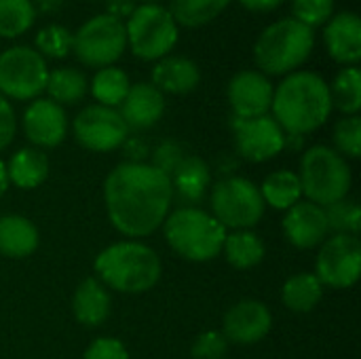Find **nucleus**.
Segmentation results:
<instances>
[{
	"instance_id": "obj_1",
	"label": "nucleus",
	"mask_w": 361,
	"mask_h": 359,
	"mask_svg": "<svg viewBox=\"0 0 361 359\" xmlns=\"http://www.w3.org/2000/svg\"><path fill=\"white\" fill-rule=\"evenodd\" d=\"M112 226L127 237H148L163 226L173 195L169 178L144 163H121L104 182Z\"/></svg>"
},
{
	"instance_id": "obj_2",
	"label": "nucleus",
	"mask_w": 361,
	"mask_h": 359,
	"mask_svg": "<svg viewBox=\"0 0 361 359\" xmlns=\"http://www.w3.org/2000/svg\"><path fill=\"white\" fill-rule=\"evenodd\" d=\"M271 110L277 125L290 135L311 133L332 112L330 87L315 72H292L273 91Z\"/></svg>"
},
{
	"instance_id": "obj_3",
	"label": "nucleus",
	"mask_w": 361,
	"mask_h": 359,
	"mask_svg": "<svg viewBox=\"0 0 361 359\" xmlns=\"http://www.w3.org/2000/svg\"><path fill=\"white\" fill-rule=\"evenodd\" d=\"M95 273L104 286L123 294H142L161 279V258L137 241L108 245L95 258Z\"/></svg>"
},
{
	"instance_id": "obj_4",
	"label": "nucleus",
	"mask_w": 361,
	"mask_h": 359,
	"mask_svg": "<svg viewBox=\"0 0 361 359\" xmlns=\"http://www.w3.org/2000/svg\"><path fill=\"white\" fill-rule=\"evenodd\" d=\"M315 47V34L294 17L271 23L254 44V61L267 76L292 74L300 68Z\"/></svg>"
},
{
	"instance_id": "obj_5",
	"label": "nucleus",
	"mask_w": 361,
	"mask_h": 359,
	"mask_svg": "<svg viewBox=\"0 0 361 359\" xmlns=\"http://www.w3.org/2000/svg\"><path fill=\"white\" fill-rule=\"evenodd\" d=\"M169 248L190 262H207L222 254L226 229L207 212L197 207H178L163 222Z\"/></svg>"
},
{
	"instance_id": "obj_6",
	"label": "nucleus",
	"mask_w": 361,
	"mask_h": 359,
	"mask_svg": "<svg viewBox=\"0 0 361 359\" xmlns=\"http://www.w3.org/2000/svg\"><path fill=\"white\" fill-rule=\"evenodd\" d=\"M302 195L319 207L347 199L351 188V167L343 154L328 146H313L300 161Z\"/></svg>"
},
{
	"instance_id": "obj_7",
	"label": "nucleus",
	"mask_w": 361,
	"mask_h": 359,
	"mask_svg": "<svg viewBox=\"0 0 361 359\" xmlns=\"http://www.w3.org/2000/svg\"><path fill=\"white\" fill-rule=\"evenodd\" d=\"M127 47L135 57L159 61L176 47L180 30L171 13L159 4H140L125 23Z\"/></svg>"
},
{
	"instance_id": "obj_8",
	"label": "nucleus",
	"mask_w": 361,
	"mask_h": 359,
	"mask_svg": "<svg viewBox=\"0 0 361 359\" xmlns=\"http://www.w3.org/2000/svg\"><path fill=\"white\" fill-rule=\"evenodd\" d=\"M212 212L224 229L247 231L264 216L260 188L247 178H226L212 188Z\"/></svg>"
},
{
	"instance_id": "obj_9",
	"label": "nucleus",
	"mask_w": 361,
	"mask_h": 359,
	"mask_svg": "<svg viewBox=\"0 0 361 359\" xmlns=\"http://www.w3.org/2000/svg\"><path fill=\"white\" fill-rule=\"evenodd\" d=\"M127 47L125 21L102 13L85 21L78 32L74 34L72 51L76 53L78 61L89 68H108L112 66Z\"/></svg>"
},
{
	"instance_id": "obj_10",
	"label": "nucleus",
	"mask_w": 361,
	"mask_h": 359,
	"mask_svg": "<svg viewBox=\"0 0 361 359\" xmlns=\"http://www.w3.org/2000/svg\"><path fill=\"white\" fill-rule=\"evenodd\" d=\"M49 68L32 47H11L0 53V95L11 99H36L47 85Z\"/></svg>"
},
{
	"instance_id": "obj_11",
	"label": "nucleus",
	"mask_w": 361,
	"mask_h": 359,
	"mask_svg": "<svg viewBox=\"0 0 361 359\" xmlns=\"http://www.w3.org/2000/svg\"><path fill=\"white\" fill-rule=\"evenodd\" d=\"M361 273V243L355 235H332L322 243L315 277L322 286L347 290Z\"/></svg>"
},
{
	"instance_id": "obj_12",
	"label": "nucleus",
	"mask_w": 361,
	"mask_h": 359,
	"mask_svg": "<svg viewBox=\"0 0 361 359\" xmlns=\"http://www.w3.org/2000/svg\"><path fill=\"white\" fill-rule=\"evenodd\" d=\"M129 135V127L114 108L106 106H87L74 118V138L76 142L93 152H108L118 148Z\"/></svg>"
},
{
	"instance_id": "obj_13",
	"label": "nucleus",
	"mask_w": 361,
	"mask_h": 359,
	"mask_svg": "<svg viewBox=\"0 0 361 359\" xmlns=\"http://www.w3.org/2000/svg\"><path fill=\"white\" fill-rule=\"evenodd\" d=\"M237 152L252 163H264L286 148V131L269 114L256 118H235Z\"/></svg>"
},
{
	"instance_id": "obj_14",
	"label": "nucleus",
	"mask_w": 361,
	"mask_h": 359,
	"mask_svg": "<svg viewBox=\"0 0 361 359\" xmlns=\"http://www.w3.org/2000/svg\"><path fill=\"white\" fill-rule=\"evenodd\" d=\"M275 87L258 70H243L228 83V104L235 118H256L271 110Z\"/></svg>"
},
{
	"instance_id": "obj_15",
	"label": "nucleus",
	"mask_w": 361,
	"mask_h": 359,
	"mask_svg": "<svg viewBox=\"0 0 361 359\" xmlns=\"http://www.w3.org/2000/svg\"><path fill=\"white\" fill-rule=\"evenodd\" d=\"M273 317L264 303L260 300H241L224 313L222 334L226 341L237 345L260 343L271 330Z\"/></svg>"
},
{
	"instance_id": "obj_16",
	"label": "nucleus",
	"mask_w": 361,
	"mask_h": 359,
	"mask_svg": "<svg viewBox=\"0 0 361 359\" xmlns=\"http://www.w3.org/2000/svg\"><path fill=\"white\" fill-rule=\"evenodd\" d=\"M23 133L40 148H55L68 133V118L59 104L51 99H34L23 112Z\"/></svg>"
},
{
	"instance_id": "obj_17",
	"label": "nucleus",
	"mask_w": 361,
	"mask_h": 359,
	"mask_svg": "<svg viewBox=\"0 0 361 359\" xmlns=\"http://www.w3.org/2000/svg\"><path fill=\"white\" fill-rule=\"evenodd\" d=\"M283 233L288 241L300 250H311L324 243L330 233L324 207L311 201H298L283 218Z\"/></svg>"
},
{
	"instance_id": "obj_18",
	"label": "nucleus",
	"mask_w": 361,
	"mask_h": 359,
	"mask_svg": "<svg viewBox=\"0 0 361 359\" xmlns=\"http://www.w3.org/2000/svg\"><path fill=\"white\" fill-rule=\"evenodd\" d=\"M324 40L334 61L345 68L355 66L361 59V19L351 11L330 17L324 30Z\"/></svg>"
},
{
	"instance_id": "obj_19",
	"label": "nucleus",
	"mask_w": 361,
	"mask_h": 359,
	"mask_svg": "<svg viewBox=\"0 0 361 359\" xmlns=\"http://www.w3.org/2000/svg\"><path fill=\"white\" fill-rule=\"evenodd\" d=\"M165 112V97L152 83L131 85L121 102L118 114L129 129H148Z\"/></svg>"
},
{
	"instance_id": "obj_20",
	"label": "nucleus",
	"mask_w": 361,
	"mask_h": 359,
	"mask_svg": "<svg viewBox=\"0 0 361 359\" xmlns=\"http://www.w3.org/2000/svg\"><path fill=\"white\" fill-rule=\"evenodd\" d=\"M169 182L173 199H178L184 207H192L205 197L212 182V174L203 159L186 154L178 169L169 176Z\"/></svg>"
},
{
	"instance_id": "obj_21",
	"label": "nucleus",
	"mask_w": 361,
	"mask_h": 359,
	"mask_svg": "<svg viewBox=\"0 0 361 359\" xmlns=\"http://www.w3.org/2000/svg\"><path fill=\"white\" fill-rule=\"evenodd\" d=\"M199 80H201L199 66L192 59L182 57V55L163 57L152 68V85L161 93L184 95V93L195 91Z\"/></svg>"
},
{
	"instance_id": "obj_22",
	"label": "nucleus",
	"mask_w": 361,
	"mask_h": 359,
	"mask_svg": "<svg viewBox=\"0 0 361 359\" xmlns=\"http://www.w3.org/2000/svg\"><path fill=\"white\" fill-rule=\"evenodd\" d=\"M72 311L74 317L87 328L104 324L110 315V294L106 286L93 277L85 279L72 296Z\"/></svg>"
},
{
	"instance_id": "obj_23",
	"label": "nucleus",
	"mask_w": 361,
	"mask_h": 359,
	"mask_svg": "<svg viewBox=\"0 0 361 359\" xmlns=\"http://www.w3.org/2000/svg\"><path fill=\"white\" fill-rule=\"evenodd\" d=\"M38 248V231L23 216L0 218V254L6 258H25Z\"/></svg>"
},
{
	"instance_id": "obj_24",
	"label": "nucleus",
	"mask_w": 361,
	"mask_h": 359,
	"mask_svg": "<svg viewBox=\"0 0 361 359\" xmlns=\"http://www.w3.org/2000/svg\"><path fill=\"white\" fill-rule=\"evenodd\" d=\"M6 176L17 188H36L49 176V161L38 148H21L8 159Z\"/></svg>"
},
{
	"instance_id": "obj_25",
	"label": "nucleus",
	"mask_w": 361,
	"mask_h": 359,
	"mask_svg": "<svg viewBox=\"0 0 361 359\" xmlns=\"http://www.w3.org/2000/svg\"><path fill=\"white\" fill-rule=\"evenodd\" d=\"M324 296V286L313 273H298L292 275L281 290L283 305L294 313H309L313 311Z\"/></svg>"
},
{
	"instance_id": "obj_26",
	"label": "nucleus",
	"mask_w": 361,
	"mask_h": 359,
	"mask_svg": "<svg viewBox=\"0 0 361 359\" xmlns=\"http://www.w3.org/2000/svg\"><path fill=\"white\" fill-rule=\"evenodd\" d=\"M264 205H271L275 209H290L296 205L302 197V186L298 180V174L281 169L264 178L262 188H260Z\"/></svg>"
},
{
	"instance_id": "obj_27",
	"label": "nucleus",
	"mask_w": 361,
	"mask_h": 359,
	"mask_svg": "<svg viewBox=\"0 0 361 359\" xmlns=\"http://www.w3.org/2000/svg\"><path fill=\"white\" fill-rule=\"evenodd\" d=\"M222 252L226 254L228 264L235 269H254L264 258V243L252 231H235L226 235Z\"/></svg>"
},
{
	"instance_id": "obj_28",
	"label": "nucleus",
	"mask_w": 361,
	"mask_h": 359,
	"mask_svg": "<svg viewBox=\"0 0 361 359\" xmlns=\"http://www.w3.org/2000/svg\"><path fill=\"white\" fill-rule=\"evenodd\" d=\"M89 83L87 76L80 70L74 68H57L49 72L44 91L51 95L49 99L63 106V104H76L87 95Z\"/></svg>"
},
{
	"instance_id": "obj_29",
	"label": "nucleus",
	"mask_w": 361,
	"mask_h": 359,
	"mask_svg": "<svg viewBox=\"0 0 361 359\" xmlns=\"http://www.w3.org/2000/svg\"><path fill=\"white\" fill-rule=\"evenodd\" d=\"M231 0H169V13L178 25L184 28H201L214 21Z\"/></svg>"
},
{
	"instance_id": "obj_30",
	"label": "nucleus",
	"mask_w": 361,
	"mask_h": 359,
	"mask_svg": "<svg viewBox=\"0 0 361 359\" xmlns=\"http://www.w3.org/2000/svg\"><path fill=\"white\" fill-rule=\"evenodd\" d=\"M332 108H338L345 116L357 114L361 108V72L357 66L341 70L330 87Z\"/></svg>"
},
{
	"instance_id": "obj_31",
	"label": "nucleus",
	"mask_w": 361,
	"mask_h": 359,
	"mask_svg": "<svg viewBox=\"0 0 361 359\" xmlns=\"http://www.w3.org/2000/svg\"><path fill=\"white\" fill-rule=\"evenodd\" d=\"M129 87H131L129 76L125 74V70H121L116 66L102 68L91 80L93 97L99 102V106H106V108L121 106V102L125 99Z\"/></svg>"
},
{
	"instance_id": "obj_32",
	"label": "nucleus",
	"mask_w": 361,
	"mask_h": 359,
	"mask_svg": "<svg viewBox=\"0 0 361 359\" xmlns=\"http://www.w3.org/2000/svg\"><path fill=\"white\" fill-rule=\"evenodd\" d=\"M32 0H0V38H17L34 25Z\"/></svg>"
},
{
	"instance_id": "obj_33",
	"label": "nucleus",
	"mask_w": 361,
	"mask_h": 359,
	"mask_svg": "<svg viewBox=\"0 0 361 359\" xmlns=\"http://www.w3.org/2000/svg\"><path fill=\"white\" fill-rule=\"evenodd\" d=\"M326 220H328V231H334L336 235H355L360 233L361 212L360 205L351 199L336 201L328 207H324Z\"/></svg>"
},
{
	"instance_id": "obj_34",
	"label": "nucleus",
	"mask_w": 361,
	"mask_h": 359,
	"mask_svg": "<svg viewBox=\"0 0 361 359\" xmlns=\"http://www.w3.org/2000/svg\"><path fill=\"white\" fill-rule=\"evenodd\" d=\"M74 44V34L57 23L44 25L38 34H36V51L42 57H51V59H63L66 55H70Z\"/></svg>"
},
{
	"instance_id": "obj_35",
	"label": "nucleus",
	"mask_w": 361,
	"mask_h": 359,
	"mask_svg": "<svg viewBox=\"0 0 361 359\" xmlns=\"http://www.w3.org/2000/svg\"><path fill=\"white\" fill-rule=\"evenodd\" d=\"M334 144L336 152L349 159H357L361 154V118L357 114L345 116L334 127Z\"/></svg>"
},
{
	"instance_id": "obj_36",
	"label": "nucleus",
	"mask_w": 361,
	"mask_h": 359,
	"mask_svg": "<svg viewBox=\"0 0 361 359\" xmlns=\"http://www.w3.org/2000/svg\"><path fill=\"white\" fill-rule=\"evenodd\" d=\"M292 17L307 28H319L328 23L334 13V0H292Z\"/></svg>"
},
{
	"instance_id": "obj_37",
	"label": "nucleus",
	"mask_w": 361,
	"mask_h": 359,
	"mask_svg": "<svg viewBox=\"0 0 361 359\" xmlns=\"http://www.w3.org/2000/svg\"><path fill=\"white\" fill-rule=\"evenodd\" d=\"M228 349V341L222 332L209 330L197 336V341L192 343L190 355L192 359H222Z\"/></svg>"
},
{
	"instance_id": "obj_38",
	"label": "nucleus",
	"mask_w": 361,
	"mask_h": 359,
	"mask_svg": "<svg viewBox=\"0 0 361 359\" xmlns=\"http://www.w3.org/2000/svg\"><path fill=\"white\" fill-rule=\"evenodd\" d=\"M184 157L186 154H184L182 146H178L173 142H165V144H161L154 150V154H152V167L159 169V171H163L169 178L178 169V165L184 161Z\"/></svg>"
},
{
	"instance_id": "obj_39",
	"label": "nucleus",
	"mask_w": 361,
	"mask_h": 359,
	"mask_svg": "<svg viewBox=\"0 0 361 359\" xmlns=\"http://www.w3.org/2000/svg\"><path fill=\"white\" fill-rule=\"evenodd\" d=\"M82 359H129V353L121 341L110 339V336H102L87 347Z\"/></svg>"
},
{
	"instance_id": "obj_40",
	"label": "nucleus",
	"mask_w": 361,
	"mask_h": 359,
	"mask_svg": "<svg viewBox=\"0 0 361 359\" xmlns=\"http://www.w3.org/2000/svg\"><path fill=\"white\" fill-rule=\"evenodd\" d=\"M15 129H17V121H15L13 106L8 104L6 97L0 95V152L13 142Z\"/></svg>"
},
{
	"instance_id": "obj_41",
	"label": "nucleus",
	"mask_w": 361,
	"mask_h": 359,
	"mask_svg": "<svg viewBox=\"0 0 361 359\" xmlns=\"http://www.w3.org/2000/svg\"><path fill=\"white\" fill-rule=\"evenodd\" d=\"M135 0H108V15L116 17V19H129V15L135 11Z\"/></svg>"
},
{
	"instance_id": "obj_42",
	"label": "nucleus",
	"mask_w": 361,
	"mask_h": 359,
	"mask_svg": "<svg viewBox=\"0 0 361 359\" xmlns=\"http://www.w3.org/2000/svg\"><path fill=\"white\" fill-rule=\"evenodd\" d=\"M247 11H256V13H269L275 11L283 0H239Z\"/></svg>"
},
{
	"instance_id": "obj_43",
	"label": "nucleus",
	"mask_w": 361,
	"mask_h": 359,
	"mask_svg": "<svg viewBox=\"0 0 361 359\" xmlns=\"http://www.w3.org/2000/svg\"><path fill=\"white\" fill-rule=\"evenodd\" d=\"M6 188H8V176H6V165L0 161V199H2V195L6 193Z\"/></svg>"
},
{
	"instance_id": "obj_44",
	"label": "nucleus",
	"mask_w": 361,
	"mask_h": 359,
	"mask_svg": "<svg viewBox=\"0 0 361 359\" xmlns=\"http://www.w3.org/2000/svg\"><path fill=\"white\" fill-rule=\"evenodd\" d=\"M142 2H144V4H157L159 0H142Z\"/></svg>"
}]
</instances>
